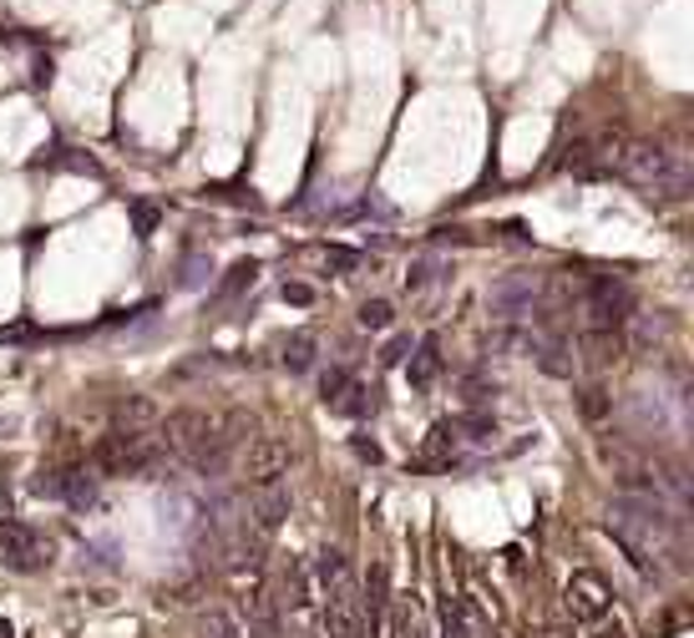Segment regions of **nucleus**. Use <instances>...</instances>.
<instances>
[{
  "instance_id": "24",
  "label": "nucleus",
  "mask_w": 694,
  "mask_h": 638,
  "mask_svg": "<svg viewBox=\"0 0 694 638\" xmlns=\"http://www.w3.org/2000/svg\"><path fill=\"white\" fill-rule=\"evenodd\" d=\"M391 320H395L391 300H366L360 304V325L366 329H391Z\"/></svg>"
},
{
  "instance_id": "29",
  "label": "nucleus",
  "mask_w": 694,
  "mask_h": 638,
  "mask_svg": "<svg viewBox=\"0 0 694 638\" xmlns=\"http://www.w3.org/2000/svg\"><path fill=\"white\" fill-rule=\"evenodd\" d=\"M406 350H411V339H391V345H385V355H380V360H385V365H401V360H406Z\"/></svg>"
},
{
  "instance_id": "6",
  "label": "nucleus",
  "mask_w": 694,
  "mask_h": 638,
  "mask_svg": "<svg viewBox=\"0 0 694 638\" xmlns=\"http://www.w3.org/2000/svg\"><path fill=\"white\" fill-rule=\"evenodd\" d=\"M289 507H294V496H289L284 482H269V486H254L249 496V512H244V533L259 537V542H269V537L284 527Z\"/></svg>"
},
{
  "instance_id": "23",
  "label": "nucleus",
  "mask_w": 694,
  "mask_h": 638,
  "mask_svg": "<svg viewBox=\"0 0 694 638\" xmlns=\"http://www.w3.org/2000/svg\"><path fill=\"white\" fill-rule=\"evenodd\" d=\"M355 380V370H345V365H335V370H325L320 376V395H325V405H335L345 395V385Z\"/></svg>"
},
{
  "instance_id": "2",
  "label": "nucleus",
  "mask_w": 694,
  "mask_h": 638,
  "mask_svg": "<svg viewBox=\"0 0 694 638\" xmlns=\"http://www.w3.org/2000/svg\"><path fill=\"white\" fill-rule=\"evenodd\" d=\"M486 304L497 320H542L548 314V284H542V273H502L497 284L486 289Z\"/></svg>"
},
{
  "instance_id": "7",
  "label": "nucleus",
  "mask_w": 694,
  "mask_h": 638,
  "mask_svg": "<svg viewBox=\"0 0 694 638\" xmlns=\"http://www.w3.org/2000/svg\"><path fill=\"white\" fill-rule=\"evenodd\" d=\"M36 492L41 496H56V502H66V507H77V512H87L97 502V471L61 467V471H52V477H41Z\"/></svg>"
},
{
  "instance_id": "16",
  "label": "nucleus",
  "mask_w": 694,
  "mask_h": 638,
  "mask_svg": "<svg viewBox=\"0 0 694 638\" xmlns=\"http://www.w3.org/2000/svg\"><path fill=\"white\" fill-rule=\"evenodd\" d=\"M198 638H249V634H244V624H238L234 613L209 608L203 618H198Z\"/></svg>"
},
{
  "instance_id": "9",
  "label": "nucleus",
  "mask_w": 694,
  "mask_h": 638,
  "mask_svg": "<svg viewBox=\"0 0 694 638\" xmlns=\"http://www.w3.org/2000/svg\"><path fill=\"white\" fill-rule=\"evenodd\" d=\"M289 461H294L289 441H279V436H259V441H249L244 471H249L254 486H269V482H279V477H289Z\"/></svg>"
},
{
  "instance_id": "25",
  "label": "nucleus",
  "mask_w": 694,
  "mask_h": 638,
  "mask_svg": "<svg viewBox=\"0 0 694 638\" xmlns=\"http://www.w3.org/2000/svg\"><path fill=\"white\" fill-rule=\"evenodd\" d=\"M209 273H213V264L203 259V254H193V259H183V273H178V284H183V289H203V284H209Z\"/></svg>"
},
{
  "instance_id": "30",
  "label": "nucleus",
  "mask_w": 694,
  "mask_h": 638,
  "mask_svg": "<svg viewBox=\"0 0 694 638\" xmlns=\"http://www.w3.org/2000/svg\"><path fill=\"white\" fill-rule=\"evenodd\" d=\"M589 628H593V638H629L618 624H608V618H598V624H589Z\"/></svg>"
},
{
  "instance_id": "15",
  "label": "nucleus",
  "mask_w": 694,
  "mask_h": 638,
  "mask_svg": "<svg viewBox=\"0 0 694 638\" xmlns=\"http://www.w3.org/2000/svg\"><path fill=\"white\" fill-rule=\"evenodd\" d=\"M441 279H451V264L436 259V254H421V259L411 264V273H406V289L411 294H426V289L441 284Z\"/></svg>"
},
{
  "instance_id": "32",
  "label": "nucleus",
  "mask_w": 694,
  "mask_h": 638,
  "mask_svg": "<svg viewBox=\"0 0 694 638\" xmlns=\"http://www.w3.org/2000/svg\"><path fill=\"white\" fill-rule=\"evenodd\" d=\"M0 638H15V628H11V618H0Z\"/></svg>"
},
{
  "instance_id": "4",
  "label": "nucleus",
  "mask_w": 694,
  "mask_h": 638,
  "mask_svg": "<svg viewBox=\"0 0 694 638\" xmlns=\"http://www.w3.org/2000/svg\"><path fill=\"white\" fill-rule=\"evenodd\" d=\"M0 562L15 568V573H41L52 562V542L36 527H26V522H5L0 527Z\"/></svg>"
},
{
  "instance_id": "5",
  "label": "nucleus",
  "mask_w": 694,
  "mask_h": 638,
  "mask_svg": "<svg viewBox=\"0 0 694 638\" xmlns=\"http://www.w3.org/2000/svg\"><path fill=\"white\" fill-rule=\"evenodd\" d=\"M563 608L573 613L578 624H598V618L614 613V587L603 583L598 573H589V568H578L563 583Z\"/></svg>"
},
{
  "instance_id": "14",
  "label": "nucleus",
  "mask_w": 694,
  "mask_h": 638,
  "mask_svg": "<svg viewBox=\"0 0 694 638\" xmlns=\"http://www.w3.org/2000/svg\"><path fill=\"white\" fill-rule=\"evenodd\" d=\"M436 376H441V345H436V335H426L421 350L411 355V385H416V391H432Z\"/></svg>"
},
{
  "instance_id": "8",
  "label": "nucleus",
  "mask_w": 694,
  "mask_h": 638,
  "mask_svg": "<svg viewBox=\"0 0 694 638\" xmlns=\"http://www.w3.org/2000/svg\"><path fill=\"white\" fill-rule=\"evenodd\" d=\"M320 628L325 638H366V613H360V587H345L335 598L320 603Z\"/></svg>"
},
{
  "instance_id": "18",
  "label": "nucleus",
  "mask_w": 694,
  "mask_h": 638,
  "mask_svg": "<svg viewBox=\"0 0 694 638\" xmlns=\"http://www.w3.org/2000/svg\"><path fill=\"white\" fill-rule=\"evenodd\" d=\"M329 411H340V416H370V411H376V391H370V385H360V380H350V385H345V395L329 405Z\"/></svg>"
},
{
  "instance_id": "27",
  "label": "nucleus",
  "mask_w": 694,
  "mask_h": 638,
  "mask_svg": "<svg viewBox=\"0 0 694 638\" xmlns=\"http://www.w3.org/2000/svg\"><path fill=\"white\" fill-rule=\"evenodd\" d=\"M132 223H137V238H153V228H158V209H153V203H132Z\"/></svg>"
},
{
  "instance_id": "1",
  "label": "nucleus",
  "mask_w": 694,
  "mask_h": 638,
  "mask_svg": "<svg viewBox=\"0 0 694 638\" xmlns=\"http://www.w3.org/2000/svg\"><path fill=\"white\" fill-rule=\"evenodd\" d=\"M618 172H624L634 188H643V193H654V198H669V203L690 198V163H684V153H674V147L629 143L618 153Z\"/></svg>"
},
{
  "instance_id": "3",
  "label": "nucleus",
  "mask_w": 694,
  "mask_h": 638,
  "mask_svg": "<svg viewBox=\"0 0 694 638\" xmlns=\"http://www.w3.org/2000/svg\"><path fill=\"white\" fill-rule=\"evenodd\" d=\"M583 310H589L593 329H624L634 320V289L618 273H589L583 284Z\"/></svg>"
},
{
  "instance_id": "12",
  "label": "nucleus",
  "mask_w": 694,
  "mask_h": 638,
  "mask_svg": "<svg viewBox=\"0 0 694 638\" xmlns=\"http://www.w3.org/2000/svg\"><path fill=\"white\" fill-rule=\"evenodd\" d=\"M451 624L461 638H497V624H492L482 598H451Z\"/></svg>"
},
{
  "instance_id": "26",
  "label": "nucleus",
  "mask_w": 694,
  "mask_h": 638,
  "mask_svg": "<svg viewBox=\"0 0 694 638\" xmlns=\"http://www.w3.org/2000/svg\"><path fill=\"white\" fill-rule=\"evenodd\" d=\"M578 405H583V416H589V421H603L608 411H614V401H608L603 391H583V395H578Z\"/></svg>"
},
{
  "instance_id": "31",
  "label": "nucleus",
  "mask_w": 694,
  "mask_h": 638,
  "mask_svg": "<svg viewBox=\"0 0 694 638\" xmlns=\"http://www.w3.org/2000/svg\"><path fill=\"white\" fill-rule=\"evenodd\" d=\"M355 451H360V461H380V446L376 441H355Z\"/></svg>"
},
{
  "instance_id": "22",
  "label": "nucleus",
  "mask_w": 694,
  "mask_h": 638,
  "mask_svg": "<svg viewBox=\"0 0 694 638\" xmlns=\"http://www.w3.org/2000/svg\"><path fill=\"white\" fill-rule=\"evenodd\" d=\"M395 638H432L426 613H421L416 603H401V613H395Z\"/></svg>"
},
{
  "instance_id": "19",
  "label": "nucleus",
  "mask_w": 694,
  "mask_h": 638,
  "mask_svg": "<svg viewBox=\"0 0 694 638\" xmlns=\"http://www.w3.org/2000/svg\"><path fill=\"white\" fill-rule=\"evenodd\" d=\"M315 259L325 264V269H340V273L366 269V254H355V248H340V244H325V248H315Z\"/></svg>"
},
{
  "instance_id": "20",
  "label": "nucleus",
  "mask_w": 694,
  "mask_h": 638,
  "mask_svg": "<svg viewBox=\"0 0 694 638\" xmlns=\"http://www.w3.org/2000/svg\"><path fill=\"white\" fill-rule=\"evenodd\" d=\"M153 416H158V405L147 401V395H132V401L117 405V426H127V430H143Z\"/></svg>"
},
{
  "instance_id": "13",
  "label": "nucleus",
  "mask_w": 694,
  "mask_h": 638,
  "mask_svg": "<svg viewBox=\"0 0 694 638\" xmlns=\"http://www.w3.org/2000/svg\"><path fill=\"white\" fill-rule=\"evenodd\" d=\"M315 583H310V562H294V568H289V578H284V608L289 613H315Z\"/></svg>"
},
{
  "instance_id": "28",
  "label": "nucleus",
  "mask_w": 694,
  "mask_h": 638,
  "mask_svg": "<svg viewBox=\"0 0 694 638\" xmlns=\"http://www.w3.org/2000/svg\"><path fill=\"white\" fill-rule=\"evenodd\" d=\"M284 300L289 304H315V289L310 284H284Z\"/></svg>"
},
{
  "instance_id": "11",
  "label": "nucleus",
  "mask_w": 694,
  "mask_h": 638,
  "mask_svg": "<svg viewBox=\"0 0 694 638\" xmlns=\"http://www.w3.org/2000/svg\"><path fill=\"white\" fill-rule=\"evenodd\" d=\"M213 436V421L203 416V411H172L168 421H163V436L158 441L168 446V451H178V456H188V451H198V446Z\"/></svg>"
},
{
  "instance_id": "21",
  "label": "nucleus",
  "mask_w": 694,
  "mask_h": 638,
  "mask_svg": "<svg viewBox=\"0 0 694 638\" xmlns=\"http://www.w3.org/2000/svg\"><path fill=\"white\" fill-rule=\"evenodd\" d=\"M254 273H259V264H254V259H238L234 269H228V279L219 284V300H234V294H244V289L254 284Z\"/></svg>"
},
{
  "instance_id": "10",
  "label": "nucleus",
  "mask_w": 694,
  "mask_h": 638,
  "mask_svg": "<svg viewBox=\"0 0 694 638\" xmlns=\"http://www.w3.org/2000/svg\"><path fill=\"white\" fill-rule=\"evenodd\" d=\"M310 583H315V598H335V593H345V587H355V568L350 558H345L340 547H325V552H315L310 558Z\"/></svg>"
},
{
  "instance_id": "17",
  "label": "nucleus",
  "mask_w": 694,
  "mask_h": 638,
  "mask_svg": "<svg viewBox=\"0 0 694 638\" xmlns=\"http://www.w3.org/2000/svg\"><path fill=\"white\" fill-rule=\"evenodd\" d=\"M315 350H320V339H315V335H289V339H284V370L304 376V370L315 365Z\"/></svg>"
}]
</instances>
